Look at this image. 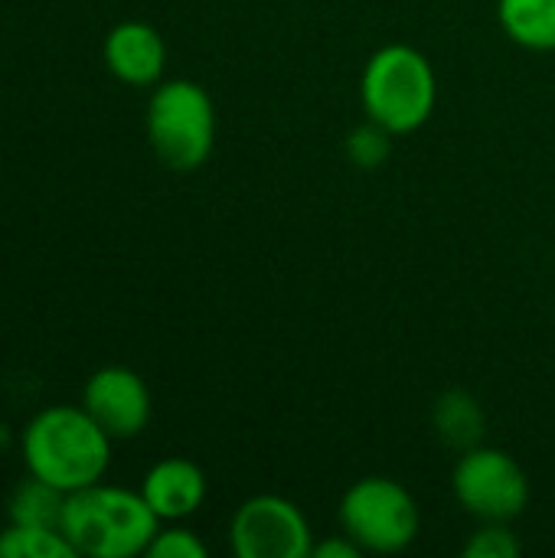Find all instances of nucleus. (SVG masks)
I'll return each mask as SVG.
<instances>
[{
    "mask_svg": "<svg viewBox=\"0 0 555 558\" xmlns=\"http://www.w3.org/2000/svg\"><path fill=\"white\" fill-rule=\"evenodd\" d=\"M111 441L114 438L82 405H49L26 422L20 451L29 477L75 494L105 477Z\"/></svg>",
    "mask_w": 555,
    "mask_h": 558,
    "instance_id": "f257e3e1",
    "label": "nucleus"
},
{
    "mask_svg": "<svg viewBox=\"0 0 555 558\" xmlns=\"http://www.w3.org/2000/svg\"><path fill=\"white\" fill-rule=\"evenodd\" d=\"M62 536L72 543L75 556L88 558H134L144 556L154 533L160 530L157 513L147 507L141 490L92 484L65 494Z\"/></svg>",
    "mask_w": 555,
    "mask_h": 558,
    "instance_id": "f03ea898",
    "label": "nucleus"
},
{
    "mask_svg": "<svg viewBox=\"0 0 555 558\" xmlns=\"http://www.w3.org/2000/svg\"><path fill=\"white\" fill-rule=\"evenodd\" d=\"M360 101L366 118L396 137L419 131L438 101V78L429 56L409 43L379 46L363 65Z\"/></svg>",
    "mask_w": 555,
    "mask_h": 558,
    "instance_id": "7ed1b4c3",
    "label": "nucleus"
},
{
    "mask_svg": "<svg viewBox=\"0 0 555 558\" xmlns=\"http://www.w3.org/2000/svg\"><path fill=\"white\" fill-rule=\"evenodd\" d=\"M147 141L157 160L177 173L200 170L216 144V105L193 78L157 82L147 98Z\"/></svg>",
    "mask_w": 555,
    "mask_h": 558,
    "instance_id": "20e7f679",
    "label": "nucleus"
},
{
    "mask_svg": "<svg viewBox=\"0 0 555 558\" xmlns=\"http://www.w3.org/2000/svg\"><path fill=\"white\" fill-rule=\"evenodd\" d=\"M340 526L363 553L396 556L419 539L422 510L399 481L360 477L340 497Z\"/></svg>",
    "mask_w": 555,
    "mask_h": 558,
    "instance_id": "39448f33",
    "label": "nucleus"
},
{
    "mask_svg": "<svg viewBox=\"0 0 555 558\" xmlns=\"http://www.w3.org/2000/svg\"><path fill=\"white\" fill-rule=\"evenodd\" d=\"M451 490L461 510L481 523H510L530 504V481L517 458L484 445L461 451L451 474Z\"/></svg>",
    "mask_w": 555,
    "mask_h": 558,
    "instance_id": "423d86ee",
    "label": "nucleus"
},
{
    "mask_svg": "<svg viewBox=\"0 0 555 558\" xmlns=\"http://www.w3.org/2000/svg\"><path fill=\"white\" fill-rule=\"evenodd\" d=\"M229 546L239 558H307L314 533L298 504L278 494H255L236 507Z\"/></svg>",
    "mask_w": 555,
    "mask_h": 558,
    "instance_id": "0eeeda50",
    "label": "nucleus"
},
{
    "mask_svg": "<svg viewBox=\"0 0 555 558\" xmlns=\"http://www.w3.org/2000/svg\"><path fill=\"white\" fill-rule=\"evenodd\" d=\"M82 409L111 435L137 438L154 412L147 383L128 366H101L82 389Z\"/></svg>",
    "mask_w": 555,
    "mask_h": 558,
    "instance_id": "6e6552de",
    "label": "nucleus"
},
{
    "mask_svg": "<svg viewBox=\"0 0 555 558\" xmlns=\"http://www.w3.org/2000/svg\"><path fill=\"white\" fill-rule=\"evenodd\" d=\"M105 65L108 72L134 88L157 85L167 69V43L144 20H124L105 36Z\"/></svg>",
    "mask_w": 555,
    "mask_h": 558,
    "instance_id": "1a4fd4ad",
    "label": "nucleus"
},
{
    "mask_svg": "<svg viewBox=\"0 0 555 558\" xmlns=\"http://www.w3.org/2000/svg\"><path fill=\"white\" fill-rule=\"evenodd\" d=\"M206 490H209L206 474L200 471V464L186 458H164L141 481V497L147 500V507L157 513L160 523L190 520L203 507Z\"/></svg>",
    "mask_w": 555,
    "mask_h": 558,
    "instance_id": "9d476101",
    "label": "nucleus"
},
{
    "mask_svg": "<svg viewBox=\"0 0 555 558\" xmlns=\"http://www.w3.org/2000/svg\"><path fill=\"white\" fill-rule=\"evenodd\" d=\"M500 29L530 52L555 49V0H497Z\"/></svg>",
    "mask_w": 555,
    "mask_h": 558,
    "instance_id": "9b49d317",
    "label": "nucleus"
},
{
    "mask_svg": "<svg viewBox=\"0 0 555 558\" xmlns=\"http://www.w3.org/2000/svg\"><path fill=\"white\" fill-rule=\"evenodd\" d=\"M435 428H438V438L448 448L468 451V448L481 445L484 412H481V405H478V399L471 392L451 389L435 402Z\"/></svg>",
    "mask_w": 555,
    "mask_h": 558,
    "instance_id": "f8f14e48",
    "label": "nucleus"
},
{
    "mask_svg": "<svg viewBox=\"0 0 555 558\" xmlns=\"http://www.w3.org/2000/svg\"><path fill=\"white\" fill-rule=\"evenodd\" d=\"M0 558H79L59 526L7 523L0 533Z\"/></svg>",
    "mask_w": 555,
    "mask_h": 558,
    "instance_id": "ddd939ff",
    "label": "nucleus"
},
{
    "mask_svg": "<svg viewBox=\"0 0 555 558\" xmlns=\"http://www.w3.org/2000/svg\"><path fill=\"white\" fill-rule=\"evenodd\" d=\"M65 507V494L39 477H26L13 497H10V523H29V526H59Z\"/></svg>",
    "mask_w": 555,
    "mask_h": 558,
    "instance_id": "4468645a",
    "label": "nucleus"
},
{
    "mask_svg": "<svg viewBox=\"0 0 555 558\" xmlns=\"http://www.w3.org/2000/svg\"><path fill=\"white\" fill-rule=\"evenodd\" d=\"M393 131H386L383 124H376V121H363L360 128H353L350 131V137H347V157L360 167V170H376V167H383L386 160H389V154H393Z\"/></svg>",
    "mask_w": 555,
    "mask_h": 558,
    "instance_id": "2eb2a0df",
    "label": "nucleus"
},
{
    "mask_svg": "<svg viewBox=\"0 0 555 558\" xmlns=\"http://www.w3.org/2000/svg\"><path fill=\"white\" fill-rule=\"evenodd\" d=\"M144 556L206 558V543H203L193 530H186V526H180V523H170V526H160V530L154 533V539H150V546H147Z\"/></svg>",
    "mask_w": 555,
    "mask_h": 558,
    "instance_id": "dca6fc26",
    "label": "nucleus"
},
{
    "mask_svg": "<svg viewBox=\"0 0 555 558\" xmlns=\"http://www.w3.org/2000/svg\"><path fill=\"white\" fill-rule=\"evenodd\" d=\"M520 556V539L507 523H484L468 543L464 558H517Z\"/></svg>",
    "mask_w": 555,
    "mask_h": 558,
    "instance_id": "f3484780",
    "label": "nucleus"
},
{
    "mask_svg": "<svg viewBox=\"0 0 555 558\" xmlns=\"http://www.w3.org/2000/svg\"><path fill=\"white\" fill-rule=\"evenodd\" d=\"M311 556L314 558H360L363 556V549L347 536V533H340V536H327V539H321V543H314V549H311Z\"/></svg>",
    "mask_w": 555,
    "mask_h": 558,
    "instance_id": "a211bd4d",
    "label": "nucleus"
}]
</instances>
